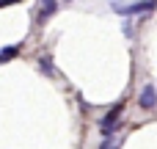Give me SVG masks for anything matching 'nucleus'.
<instances>
[{
	"label": "nucleus",
	"mask_w": 157,
	"mask_h": 149,
	"mask_svg": "<svg viewBox=\"0 0 157 149\" xmlns=\"http://www.w3.org/2000/svg\"><path fill=\"white\" fill-rule=\"evenodd\" d=\"M157 6V0H138V3H130V6H121V3H113V8L124 17H132V14H149Z\"/></svg>",
	"instance_id": "obj_1"
},
{
	"label": "nucleus",
	"mask_w": 157,
	"mask_h": 149,
	"mask_svg": "<svg viewBox=\"0 0 157 149\" xmlns=\"http://www.w3.org/2000/svg\"><path fill=\"white\" fill-rule=\"evenodd\" d=\"M138 105H141L144 111H152V108H157V91H155V86H152V83L141 88V97H138Z\"/></svg>",
	"instance_id": "obj_2"
},
{
	"label": "nucleus",
	"mask_w": 157,
	"mask_h": 149,
	"mask_svg": "<svg viewBox=\"0 0 157 149\" xmlns=\"http://www.w3.org/2000/svg\"><path fill=\"white\" fill-rule=\"evenodd\" d=\"M121 111H124V105L119 102V105H116V108H113V111H110V113L102 119V124H99V127H102V135H110V133L116 130V119L121 116Z\"/></svg>",
	"instance_id": "obj_3"
},
{
	"label": "nucleus",
	"mask_w": 157,
	"mask_h": 149,
	"mask_svg": "<svg viewBox=\"0 0 157 149\" xmlns=\"http://www.w3.org/2000/svg\"><path fill=\"white\" fill-rule=\"evenodd\" d=\"M55 11H58V3L55 0H41V6H39V22H47Z\"/></svg>",
	"instance_id": "obj_4"
},
{
	"label": "nucleus",
	"mask_w": 157,
	"mask_h": 149,
	"mask_svg": "<svg viewBox=\"0 0 157 149\" xmlns=\"http://www.w3.org/2000/svg\"><path fill=\"white\" fill-rule=\"evenodd\" d=\"M19 50H22V44H14V47H6V50H0V64H3V61H11V58H17V55H19Z\"/></svg>",
	"instance_id": "obj_5"
},
{
	"label": "nucleus",
	"mask_w": 157,
	"mask_h": 149,
	"mask_svg": "<svg viewBox=\"0 0 157 149\" xmlns=\"http://www.w3.org/2000/svg\"><path fill=\"white\" fill-rule=\"evenodd\" d=\"M39 69H41L44 75H50V77L55 75V69H52V61H50V58H39Z\"/></svg>",
	"instance_id": "obj_6"
},
{
	"label": "nucleus",
	"mask_w": 157,
	"mask_h": 149,
	"mask_svg": "<svg viewBox=\"0 0 157 149\" xmlns=\"http://www.w3.org/2000/svg\"><path fill=\"white\" fill-rule=\"evenodd\" d=\"M102 149H113V144H110V138H108V141L102 144Z\"/></svg>",
	"instance_id": "obj_7"
}]
</instances>
